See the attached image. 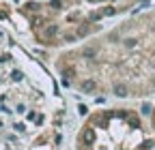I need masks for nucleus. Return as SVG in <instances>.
<instances>
[{
  "label": "nucleus",
  "mask_w": 155,
  "mask_h": 150,
  "mask_svg": "<svg viewBox=\"0 0 155 150\" xmlns=\"http://www.w3.org/2000/svg\"><path fill=\"white\" fill-rule=\"evenodd\" d=\"M52 69L63 88L86 99L131 103L155 97V7L58 49Z\"/></svg>",
  "instance_id": "nucleus-1"
},
{
  "label": "nucleus",
  "mask_w": 155,
  "mask_h": 150,
  "mask_svg": "<svg viewBox=\"0 0 155 150\" xmlns=\"http://www.w3.org/2000/svg\"><path fill=\"white\" fill-rule=\"evenodd\" d=\"M67 120L56 75L0 30V150H63Z\"/></svg>",
  "instance_id": "nucleus-2"
},
{
  "label": "nucleus",
  "mask_w": 155,
  "mask_h": 150,
  "mask_svg": "<svg viewBox=\"0 0 155 150\" xmlns=\"http://www.w3.org/2000/svg\"><path fill=\"white\" fill-rule=\"evenodd\" d=\"M73 150H155V135L134 105H99L78 124Z\"/></svg>",
  "instance_id": "nucleus-3"
},
{
  "label": "nucleus",
  "mask_w": 155,
  "mask_h": 150,
  "mask_svg": "<svg viewBox=\"0 0 155 150\" xmlns=\"http://www.w3.org/2000/svg\"><path fill=\"white\" fill-rule=\"evenodd\" d=\"M147 120H149V127H151V131H153V135H155V105L151 107V111H149V116H147Z\"/></svg>",
  "instance_id": "nucleus-4"
}]
</instances>
